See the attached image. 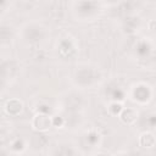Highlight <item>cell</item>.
Returning a JSON list of instances; mask_svg holds the SVG:
<instances>
[{"label": "cell", "instance_id": "13", "mask_svg": "<svg viewBox=\"0 0 156 156\" xmlns=\"http://www.w3.org/2000/svg\"><path fill=\"white\" fill-rule=\"evenodd\" d=\"M48 143H49V138L45 134H43L41 132L34 133L32 135V138H30V145H32V147L34 150H41V149H44L48 145Z\"/></svg>", "mask_w": 156, "mask_h": 156}, {"label": "cell", "instance_id": "23", "mask_svg": "<svg viewBox=\"0 0 156 156\" xmlns=\"http://www.w3.org/2000/svg\"><path fill=\"white\" fill-rule=\"evenodd\" d=\"M116 156H128V155H126V154H118V155H116Z\"/></svg>", "mask_w": 156, "mask_h": 156}, {"label": "cell", "instance_id": "8", "mask_svg": "<svg viewBox=\"0 0 156 156\" xmlns=\"http://www.w3.org/2000/svg\"><path fill=\"white\" fill-rule=\"evenodd\" d=\"M105 94L108 96L113 102H119L124 99V91L123 89L115 82H111L105 88Z\"/></svg>", "mask_w": 156, "mask_h": 156}, {"label": "cell", "instance_id": "10", "mask_svg": "<svg viewBox=\"0 0 156 156\" xmlns=\"http://www.w3.org/2000/svg\"><path fill=\"white\" fill-rule=\"evenodd\" d=\"M100 139L101 138L96 130H89L82 136V145L88 147V149H93L96 145H99Z\"/></svg>", "mask_w": 156, "mask_h": 156}, {"label": "cell", "instance_id": "4", "mask_svg": "<svg viewBox=\"0 0 156 156\" xmlns=\"http://www.w3.org/2000/svg\"><path fill=\"white\" fill-rule=\"evenodd\" d=\"M84 104V98L78 91H69L62 99L65 112H78Z\"/></svg>", "mask_w": 156, "mask_h": 156}, {"label": "cell", "instance_id": "1", "mask_svg": "<svg viewBox=\"0 0 156 156\" xmlns=\"http://www.w3.org/2000/svg\"><path fill=\"white\" fill-rule=\"evenodd\" d=\"M100 78H101V73L99 72V69L93 66H88V65L78 67L73 76L76 85L80 88L93 87L100 80Z\"/></svg>", "mask_w": 156, "mask_h": 156}, {"label": "cell", "instance_id": "3", "mask_svg": "<svg viewBox=\"0 0 156 156\" xmlns=\"http://www.w3.org/2000/svg\"><path fill=\"white\" fill-rule=\"evenodd\" d=\"M46 32L45 28L37 22H30L27 23L23 28H22V38L26 43L28 44H35L39 43L40 40L44 39Z\"/></svg>", "mask_w": 156, "mask_h": 156}, {"label": "cell", "instance_id": "20", "mask_svg": "<svg viewBox=\"0 0 156 156\" xmlns=\"http://www.w3.org/2000/svg\"><path fill=\"white\" fill-rule=\"evenodd\" d=\"M5 84H6V82H5L4 79H1V78H0V93L4 90V88H5Z\"/></svg>", "mask_w": 156, "mask_h": 156}, {"label": "cell", "instance_id": "22", "mask_svg": "<svg viewBox=\"0 0 156 156\" xmlns=\"http://www.w3.org/2000/svg\"><path fill=\"white\" fill-rule=\"evenodd\" d=\"M95 156H110V155H107V154H98Z\"/></svg>", "mask_w": 156, "mask_h": 156}, {"label": "cell", "instance_id": "15", "mask_svg": "<svg viewBox=\"0 0 156 156\" xmlns=\"http://www.w3.org/2000/svg\"><path fill=\"white\" fill-rule=\"evenodd\" d=\"M13 39V30L7 24H0V43H10Z\"/></svg>", "mask_w": 156, "mask_h": 156}, {"label": "cell", "instance_id": "6", "mask_svg": "<svg viewBox=\"0 0 156 156\" xmlns=\"http://www.w3.org/2000/svg\"><path fill=\"white\" fill-rule=\"evenodd\" d=\"M18 71H20V67L15 60H7L0 63V78L4 79L5 82L7 79L15 78Z\"/></svg>", "mask_w": 156, "mask_h": 156}, {"label": "cell", "instance_id": "5", "mask_svg": "<svg viewBox=\"0 0 156 156\" xmlns=\"http://www.w3.org/2000/svg\"><path fill=\"white\" fill-rule=\"evenodd\" d=\"M132 98L139 104L149 102L152 98V89L145 83H138L132 88Z\"/></svg>", "mask_w": 156, "mask_h": 156}, {"label": "cell", "instance_id": "17", "mask_svg": "<svg viewBox=\"0 0 156 156\" xmlns=\"http://www.w3.org/2000/svg\"><path fill=\"white\" fill-rule=\"evenodd\" d=\"M123 24H124V28L128 33H132L134 32L136 28H138V24H139V21L136 17L134 16H128V17H124L123 18Z\"/></svg>", "mask_w": 156, "mask_h": 156}, {"label": "cell", "instance_id": "12", "mask_svg": "<svg viewBox=\"0 0 156 156\" xmlns=\"http://www.w3.org/2000/svg\"><path fill=\"white\" fill-rule=\"evenodd\" d=\"M119 117L122 119L123 123L126 124H133L138 121V117H139V113L135 108H132V107H128V108H122V111L119 112Z\"/></svg>", "mask_w": 156, "mask_h": 156}, {"label": "cell", "instance_id": "7", "mask_svg": "<svg viewBox=\"0 0 156 156\" xmlns=\"http://www.w3.org/2000/svg\"><path fill=\"white\" fill-rule=\"evenodd\" d=\"M57 49H58L60 55L63 58H71V57H73L77 54V48H76L74 43L69 38H63L60 41Z\"/></svg>", "mask_w": 156, "mask_h": 156}, {"label": "cell", "instance_id": "9", "mask_svg": "<svg viewBox=\"0 0 156 156\" xmlns=\"http://www.w3.org/2000/svg\"><path fill=\"white\" fill-rule=\"evenodd\" d=\"M33 127L38 130V132H45L48 130L51 124H52V119L50 118V116L48 113H38L35 115V117L33 118Z\"/></svg>", "mask_w": 156, "mask_h": 156}, {"label": "cell", "instance_id": "18", "mask_svg": "<svg viewBox=\"0 0 156 156\" xmlns=\"http://www.w3.org/2000/svg\"><path fill=\"white\" fill-rule=\"evenodd\" d=\"M140 145L144 146V147H147V149L154 147V145H155V135L152 133H149V132L141 134V136H140Z\"/></svg>", "mask_w": 156, "mask_h": 156}, {"label": "cell", "instance_id": "11", "mask_svg": "<svg viewBox=\"0 0 156 156\" xmlns=\"http://www.w3.org/2000/svg\"><path fill=\"white\" fill-rule=\"evenodd\" d=\"M52 156H76V150L68 143H60L54 147Z\"/></svg>", "mask_w": 156, "mask_h": 156}, {"label": "cell", "instance_id": "2", "mask_svg": "<svg viewBox=\"0 0 156 156\" xmlns=\"http://www.w3.org/2000/svg\"><path fill=\"white\" fill-rule=\"evenodd\" d=\"M101 4L96 1H77L73 2V12L80 20H93L99 15Z\"/></svg>", "mask_w": 156, "mask_h": 156}, {"label": "cell", "instance_id": "21", "mask_svg": "<svg viewBox=\"0 0 156 156\" xmlns=\"http://www.w3.org/2000/svg\"><path fill=\"white\" fill-rule=\"evenodd\" d=\"M0 156H7L6 151H5V150H2V149H0Z\"/></svg>", "mask_w": 156, "mask_h": 156}, {"label": "cell", "instance_id": "16", "mask_svg": "<svg viewBox=\"0 0 156 156\" xmlns=\"http://www.w3.org/2000/svg\"><path fill=\"white\" fill-rule=\"evenodd\" d=\"M136 54L140 56V57H147L151 52H152V45L149 43V41H145V40H143V41H140L138 45H136Z\"/></svg>", "mask_w": 156, "mask_h": 156}, {"label": "cell", "instance_id": "19", "mask_svg": "<svg viewBox=\"0 0 156 156\" xmlns=\"http://www.w3.org/2000/svg\"><path fill=\"white\" fill-rule=\"evenodd\" d=\"M12 150H15V151H21V150H23L24 149V144H23V141L21 140V139H16L13 143H12Z\"/></svg>", "mask_w": 156, "mask_h": 156}, {"label": "cell", "instance_id": "14", "mask_svg": "<svg viewBox=\"0 0 156 156\" xmlns=\"http://www.w3.org/2000/svg\"><path fill=\"white\" fill-rule=\"evenodd\" d=\"M22 110H23V105L18 99H11L6 104V112L9 115L17 116V115H20L22 112Z\"/></svg>", "mask_w": 156, "mask_h": 156}]
</instances>
